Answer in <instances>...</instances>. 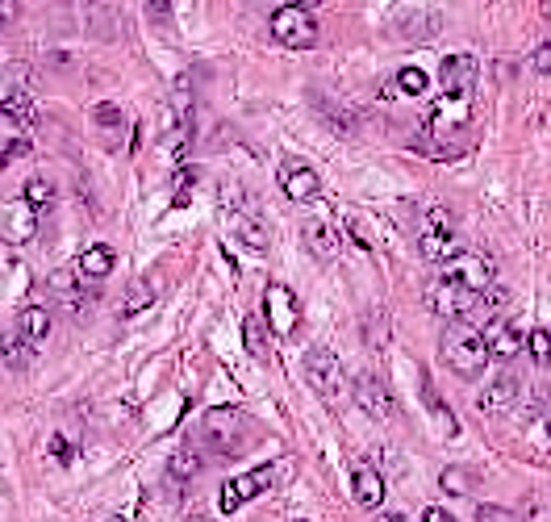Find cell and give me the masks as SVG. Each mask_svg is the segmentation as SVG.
<instances>
[{"label":"cell","instance_id":"14","mask_svg":"<svg viewBox=\"0 0 551 522\" xmlns=\"http://www.w3.org/2000/svg\"><path fill=\"white\" fill-rule=\"evenodd\" d=\"M351 493H355V506L359 510H380V502H385V477H380L376 468L359 464L355 477H351Z\"/></svg>","mask_w":551,"mask_h":522},{"label":"cell","instance_id":"25","mask_svg":"<svg viewBox=\"0 0 551 522\" xmlns=\"http://www.w3.org/2000/svg\"><path fill=\"white\" fill-rule=\"evenodd\" d=\"M243 343H247V351L255 355V360H268V330H263L259 318L243 322Z\"/></svg>","mask_w":551,"mask_h":522},{"label":"cell","instance_id":"8","mask_svg":"<svg viewBox=\"0 0 551 522\" xmlns=\"http://www.w3.org/2000/svg\"><path fill=\"white\" fill-rule=\"evenodd\" d=\"M468 126H472V97H451V92H443L435 109H430V134L451 138V134H464Z\"/></svg>","mask_w":551,"mask_h":522},{"label":"cell","instance_id":"1","mask_svg":"<svg viewBox=\"0 0 551 522\" xmlns=\"http://www.w3.org/2000/svg\"><path fill=\"white\" fill-rule=\"evenodd\" d=\"M443 360L451 372H460L464 381H476L485 372V364L493 360L489 355V339L485 330H472V326H451L443 335Z\"/></svg>","mask_w":551,"mask_h":522},{"label":"cell","instance_id":"2","mask_svg":"<svg viewBox=\"0 0 551 522\" xmlns=\"http://www.w3.org/2000/svg\"><path fill=\"white\" fill-rule=\"evenodd\" d=\"M301 368H305V381L314 385V393H322L330 406H339V401H347L351 397V376H347V368L339 364V355L334 351H326V347H309L305 351V360H301Z\"/></svg>","mask_w":551,"mask_h":522},{"label":"cell","instance_id":"9","mask_svg":"<svg viewBox=\"0 0 551 522\" xmlns=\"http://www.w3.org/2000/svg\"><path fill=\"white\" fill-rule=\"evenodd\" d=\"M443 276L455 280V284H464V289H472V293H489L493 289V264L481 259V255H472V251L455 255L451 264H443Z\"/></svg>","mask_w":551,"mask_h":522},{"label":"cell","instance_id":"29","mask_svg":"<svg viewBox=\"0 0 551 522\" xmlns=\"http://www.w3.org/2000/svg\"><path fill=\"white\" fill-rule=\"evenodd\" d=\"M21 197H26V205H30L34 213H42V209H51V205H55V188L34 176V180L26 184V193H21Z\"/></svg>","mask_w":551,"mask_h":522},{"label":"cell","instance_id":"40","mask_svg":"<svg viewBox=\"0 0 551 522\" xmlns=\"http://www.w3.org/2000/svg\"><path fill=\"white\" fill-rule=\"evenodd\" d=\"M376 522H410V518H401V514H389V518H376Z\"/></svg>","mask_w":551,"mask_h":522},{"label":"cell","instance_id":"5","mask_svg":"<svg viewBox=\"0 0 551 522\" xmlns=\"http://www.w3.org/2000/svg\"><path fill=\"white\" fill-rule=\"evenodd\" d=\"M272 38L280 46H314L318 38V17L309 5H280L272 13Z\"/></svg>","mask_w":551,"mask_h":522},{"label":"cell","instance_id":"7","mask_svg":"<svg viewBox=\"0 0 551 522\" xmlns=\"http://www.w3.org/2000/svg\"><path fill=\"white\" fill-rule=\"evenodd\" d=\"M263 314H268L272 330L280 339H289L297 335V326H301V305L293 297L289 284H268V293H263Z\"/></svg>","mask_w":551,"mask_h":522},{"label":"cell","instance_id":"22","mask_svg":"<svg viewBox=\"0 0 551 522\" xmlns=\"http://www.w3.org/2000/svg\"><path fill=\"white\" fill-rule=\"evenodd\" d=\"M422 397H426V410L435 414V422L443 426V435H447V439L460 435V422H455V414L443 406V397L435 393V385H430V376H422Z\"/></svg>","mask_w":551,"mask_h":522},{"label":"cell","instance_id":"44","mask_svg":"<svg viewBox=\"0 0 551 522\" xmlns=\"http://www.w3.org/2000/svg\"><path fill=\"white\" fill-rule=\"evenodd\" d=\"M547 431H551V414H547Z\"/></svg>","mask_w":551,"mask_h":522},{"label":"cell","instance_id":"42","mask_svg":"<svg viewBox=\"0 0 551 522\" xmlns=\"http://www.w3.org/2000/svg\"><path fill=\"white\" fill-rule=\"evenodd\" d=\"M109 522H126V518H109Z\"/></svg>","mask_w":551,"mask_h":522},{"label":"cell","instance_id":"23","mask_svg":"<svg viewBox=\"0 0 551 522\" xmlns=\"http://www.w3.org/2000/svg\"><path fill=\"white\" fill-rule=\"evenodd\" d=\"M167 472H172V481H193L201 472V452L197 447H180L172 456V464H167Z\"/></svg>","mask_w":551,"mask_h":522},{"label":"cell","instance_id":"35","mask_svg":"<svg viewBox=\"0 0 551 522\" xmlns=\"http://www.w3.org/2000/svg\"><path fill=\"white\" fill-rule=\"evenodd\" d=\"M531 67L539 71V76H547V71H551V42H543V46H539V51L531 55Z\"/></svg>","mask_w":551,"mask_h":522},{"label":"cell","instance_id":"16","mask_svg":"<svg viewBox=\"0 0 551 522\" xmlns=\"http://www.w3.org/2000/svg\"><path fill=\"white\" fill-rule=\"evenodd\" d=\"M485 339H489V355H493V360H514V355L526 347V339H531V335H522L514 322L501 318V322H493V326L485 330Z\"/></svg>","mask_w":551,"mask_h":522},{"label":"cell","instance_id":"10","mask_svg":"<svg viewBox=\"0 0 551 522\" xmlns=\"http://www.w3.org/2000/svg\"><path fill=\"white\" fill-rule=\"evenodd\" d=\"M280 188L289 193V201H314L318 193H322V180H318V172L309 168V163H301V159H284L280 163Z\"/></svg>","mask_w":551,"mask_h":522},{"label":"cell","instance_id":"20","mask_svg":"<svg viewBox=\"0 0 551 522\" xmlns=\"http://www.w3.org/2000/svg\"><path fill=\"white\" fill-rule=\"evenodd\" d=\"M113 264H117L113 247H88V251L76 259V268H80L84 284H88V280H105V276L113 272Z\"/></svg>","mask_w":551,"mask_h":522},{"label":"cell","instance_id":"6","mask_svg":"<svg viewBox=\"0 0 551 522\" xmlns=\"http://www.w3.org/2000/svg\"><path fill=\"white\" fill-rule=\"evenodd\" d=\"M276 468H280V464H263V468H255V472H243V477H230V481L222 485V514H234L243 502H255L259 493H268L272 481H276Z\"/></svg>","mask_w":551,"mask_h":522},{"label":"cell","instance_id":"21","mask_svg":"<svg viewBox=\"0 0 551 522\" xmlns=\"http://www.w3.org/2000/svg\"><path fill=\"white\" fill-rule=\"evenodd\" d=\"M155 297H159V280H155V276L134 280V284H130V293H126V301H122V314L134 318V314H142V310H151Z\"/></svg>","mask_w":551,"mask_h":522},{"label":"cell","instance_id":"36","mask_svg":"<svg viewBox=\"0 0 551 522\" xmlns=\"http://www.w3.org/2000/svg\"><path fill=\"white\" fill-rule=\"evenodd\" d=\"M97 122L101 126H122V109H117V105H101L97 109Z\"/></svg>","mask_w":551,"mask_h":522},{"label":"cell","instance_id":"15","mask_svg":"<svg viewBox=\"0 0 551 522\" xmlns=\"http://www.w3.org/2000/svg\"><path fill=\"white\" fill-rule=\"evenodd\" d=\"M38 234V213L26 205V197H17L5 205V239L9 243H30Z\"/></svg>","mask_w":551,"mask_h":522},{"label":"cell","instance_id":"32","mask_svg":"<svg viewBox=\"0 0 551 522\" xmlns=\"http://www.w3.org/2000/svg\"><path fill=\"white\" fill-rule=\"evenodd\" d=\"M439 485H443V493H460V497H464V493L472 489V477H468L464 468H443Z\"/></svg>","mask_w":551,"mask_h":522},{"label":"cell","instance_id":"13","mask_svg":"<svg viewBox=\"0 0 551 522\" xmlns=\"http://www.w3.org/2000/svg\"><path fill=\"white\" fill-rule=\"evenodd\" d=\"M355 401L364 406L372 418H393V393L385 389V381H380L376 372H364L355 381Z\"/></svg>","mask_w":551,"mask_h":522},{"label":"cell","instance_id":"43","mask_svg":"<svg viewBox=\"0 0 551 522\" xmlns=\"http://www.w3.org/2000/svg\"><path fill=\"white\" fill-rule=\"evenodd\" d=\"M188 522H205V518H188Z\"/></svg>","mask_w":551,"mask_h":522},{"label":"cell","instance_id":"33","mask_svg":"<svg viewBox=\"0 0 551 522\" xmlns=\"http://www.w3.org/2000/svg\"><path fill=\"white\" fill-rule=\"evenodd\" d=\"M526 347H531L535 364H551V330H531V339H526Z\"/></svg>","mask_w":551,"mask_h":522},{"label":"cell","instance_id":"17","mask_svg":"<svg viewBox=\"0 0 551 522\" xmlns=\"http://www.w3.org/2000/svg\"><path fill=\"white\" fill-rule=\"evenodd\" d=\"M17 335L30 347H42L46 335H51V310H46V305H26V310L17 314Z\"/></svg>","mask_w":551,"mask_h":522},{"label":"cell","instance_id":"28","mask_svg":"<svg viewBox=\"0 0 551 522\" xmlns=\"http://www.w3.org/2000/svg\"><path fill=\"white\" fill-rule=\"evenodd\" d=\"M318 113H322L326 122L334 126V134H339V138H351V134H355V117H351V113H343L334 101H322V105H318Z\"/></svg>","mask_w":551,"mask_h":522},{"label":"cell","instance_id":"34","mask_svg":"<svg viewBox=\"0 0 551 522\" xmlns=\"http://www.w3.org/2000/svg\"><path fill=\"white\" fill-rule=\"evenodd\" d=\"M476 522H518V514L501 510V506H481V510H476Z\"/></svg>","mask_w":551,"mask_h":522},{"label":"cell","instance_id":"18","mask_svg":"<svg viewBox=\"0 0 551 522\" xmlns=\"http://www.w3.org/2000/svg\"><path fill=\"white\" fill-rule=\"evenodd\" d=\"M418 247H422V259H430V264H451L455 255H464L455 234H435V230H422Z\"/></svg>","mask_w":551,"mask_h":522},{"label":"cell","instance_id":"37","mask_svg":"<svg viewBox=\"0 0 551 522\" xmlns=\"http://www.w3.org/2000/svg\"><path fill=\"white\" fill-rule=\"evenodd\" d=\"M30 151V138H17V142H5V163H17L21 155Z\"/></svg>","mask_w":551,"mask_h":522},{"label":"cell","instance_id":"26","mask_svg":"<svg viewBox=\"0 0 551 522\" xmlns=\"http://www.w3.org/2000/svg\"><path fill=\"white\" fill-rule=\"evenodd\" d=\"M397 88L405 92V97H426L430 80H426L422 67H401V71H397Z\"/></svg>","mask_w":551,"mask_h":522},{"label":"cell","instance_id":"45","mask_svg":"<svg viewBox=\"0 0 551 522\" xmlns=\"http://www.w3.org/2000/svg\"><path fill=\"white\" fill-rule=\"evenodd\" d=\"M293 522H305V518H293Z\"/></svg>","mask_w":551,"mask_h":522},{"label":"cell","instance_id":"41","mask_svg":"<svg viewBox=\"0 0 551 522\" xmlns=\"http://www.w3.org/2000/svg\"><path fill=\"white\" fill-rule=\"evenodd\" d=\"M543 17H547V21H551V5H543Z\"/></svg>","mask_w":551,"mask_h":522},{"label":"cell","instance_id":"30","mask_svg":"<svg viewBox=\"0 0 551 522\" xmlns=\"http://www.w3.org/2000/svg\"><path fill=\"white\" fill-rule=\"evenodd\" d=\"M422 230H435V234H455V218L447 213V205L430 201V205H426V218H422Z\"/></svg>","mask_w":551,"mask_h":522},{"label":"cell","instance_id":"24","mask_svg":"<svg viewBox=\"0 0 551 522\" xmlns=\"http://www.w3.org/2000/svg\"><path fill=\"white\" fill-rule=\"evenodd\" d=\"M238 243L251 247V251H268V226H263L259 218H238Z\"/></svg>","mask_w":551,"mask_h":522},{"label":"cell","instance_id":"38","mask_svg":"<svg viewBox=\"0 0 551 522\" xmlns=\"http://www.w3.org/2000/svg\"><path fill=\"white\" fill-rule=\"evenodd\" d=\"M51 456H55V460H63V464L71 460V447H67V439H63V435H55V439H51Z\"/></svg>","mask_w":551,"mask_h":522},{"label":"cell","instance_id":"39","mask_svg":"<svg viewBox=\"0 0 551 522\" xmlns=\"http://www.w3.org/2000/svg\"><path fill=\"white\" fill-rule=\"evenodd\" d=\"M422 522H455V518H451L447 510H439V506H430V510L422 514Z\"/></svg>","mask_w":551,"mask_h":522},{"label":"cell","instance_id":"27","mask_svg":"<svg viewBox=\"0 0 551 522\" xmlns=\"http://www.w3.org/2000/svg\"><path fill=\"white\" fill-rule=\"evenodd\" d=\"M26 284H30L26 264H17V259L9 255V259H5V297H9V301H17L21 293H26Z\"/></svg>","mask_w":551,"mask_h":522},{"label":"cell","instance_id":"12","mask_svg":"<svg viewBox=\"0 0 551 522\" xmlns=\"http://www.w3.org/2000/svg\"><path fill=\"white\" fill-rule=\"evenodd\" d=\"M518 397H522V376L514 368H501L489 381V389L481 393V410L485 414H501V410H510Z\"/></svg>","mask_w":551,"mask_h":522},{"label":"cell","instance_id":"31","mask_svg":"<svg viewBox=\"0 0 551 522\" xmlns=\"http://www.w3.org/2000/svg\"><path fill=\"white\" fill-rule=\"evenodd\" d=\"M5 364L13 368V372H21V368H30V343L21 339V335H13L9 343H5Z\"/></svg>","mask_w":551,"mask_h":522},{"label":"cell","instance_id":"11","mask_svg":"<svg viewBox=\"0 0 551 522\" xmlns=\"http://www.w3.org/2000/svg\"><path fill=\"white\" fill-rule=\"evenodd\" d=\"M439 76H443V92H451V97H472L481 67H476L472 55H447L443 67H439Z\"/></svg>","mask_w":551,"mask_h":522},{"label":"cell","instance_id":"3","mask_svg":"<svg viewBox=\"0 0 551 522\" xmlns=\"http://www.w3.org/2000/svg\"><path fill=\"white\" fill-rule=\"evenodd\" d=\"M426 305H430V314H439L447 322H464V318H476V310H481V293H472L439 272L426 284Z\"/></svg>","mask_w":551,"mask_h":522},{"label":"cell","instance_id":"4","mask_svg":"<svg viewBox=\"0 0 551 522\" xmlns=\"http://www.w3.org/2000/svg\"><path fill=\"white\" fill-rule=\"evenodd\" d=\"M201 435L218 456H238L243 452V443H247V418L238 410H230V406H218V410L205 414Z\"/></svg>","mask_w":551,"mask_h":522},{"label":"cell","instance_id":"19","mask_svg":"<svg viewBox=\"0 0 551 522\" xmlns=\"http://www.w3.org/2000/svg\"><path fill=\"white\" fill-rule=\"evenodd\" d=\"M301 234H305V247L314 251L318 259H330L334 251H339V234H334V226L322 222V218H309V222L301 226Z\"/></svg>","mask_w":551,"mask_h":522}]
</instances>
